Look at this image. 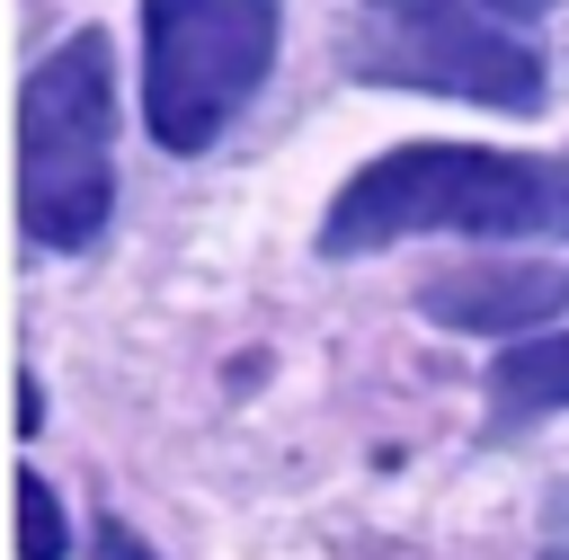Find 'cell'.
Returning <instances> with one entry per match:
<instances>
[{
    "label": "cell",
    "instance_id": "cell-5",
    "mask_svg": "<svg viewBox=\"0 0 569 560\" xmlns=\"http://www.w3.org/2000/svg\"><path fill=\"white\" fill-rule=\"evenodd\" d=\"M418 302L445 329H533L542 311L569 302V276L560 267H525V258H480V267H445Z\"/></svg>",
    "mask_w": 569,
    "mask_h": 560
},
{
    "label": "cell",
    "instance_id": "cell-3",
    "mask_svg": "<svg viewBox=\"0 0 569 560\" xmlns=\"http://www.w3.org/2000/svg\"><path fill=\"white\" fill-rule=\"evenodd\" d=\"M356 80L427 89V98H471V107H542V53L480 0H356L338 36Z\"/></svg>",
    "mask_w": 569,
    "mask_h": 560
},
{
    "label": "cell",
    "instance_id": "cell-9",
    "mask_svg": "<svg viewBox=\"0 0 569 560\" xmlns=\"http://www.w3.org/2000/svg\"><path fill=\"white\" fill-rule=\"evenodd\" d=\"M480 9H507V18H525V9H542V0H480Z\"/></svg>",
    "mask_w": 569,
    "mask_h": 560
},
{
    "label": "cell",
    "instance_id": "cell-1",
    "mask_svg": "<svg viewBox=\"0 0 569 560\" xmlns=\"http://www.w3.org/2000/svg\"><path fill=\"white\" fill-rule=\"evenodd\" d=\"M533 222H560V178L542 160L471 151V142H409V151L365 160L338 187V204L320 222V249L329 258H356V249H382V240H409V231L516 240Z\"/></svg>",
    "mask_w": 569,
    "mask_h": 560
},
{
    "label": "cell",
    "instance_id": "cell-7",
    "mask_svg": "<svg viewBox=\"0 0 569 560\" xmlns=\"http://www.w3.org/2000/svg\"><path fill=\"white\" fill-rule=\"evenodd\" d=\"M62 507H53V489L36 480V471H18V560H62Z\"/></svg>",
    "mask_w": 569,
    "mask_h": 560
},
{
    "label": "cell",
    "instance_id": "cell-8",
    "mask_svg": "<svg viewBox=\"0 0 569 560\" xmlns=\"http://www.w3.org/2000/svg\"><path fill=\"white\" fill-rule=\"evenodd\" d=\"M98 551H107V560H151V551H133V542H124L116 524H107V542H98Z\"/></svg>",
    "mask_w": 569,
    "mask_h": 560
},
{
    "label": "cell",
    "instance_id": "cell-10",
    "mask_svg": "<svg viewBox=\"0 0 569 560\" xmlns=\"http://www.w3.org/2000/svg\"><path fill=\"white\" fill-rule=\"evenodd\" d=\"M551 178H560V222H569V160H560V169H551Z\"/></svg>",
    "mask_w": 569,
    "mask_h": 560
},
{
    "label": "cell",
    "instance_id": "cell-2",
    "mask_svg": "<svg viewBox=\"0 0 569 560\" xmlns=\"http://www.w3.org/2000/svg\"><path fill=\"white\" fill-rule=\"evenodd\" d=\"M116 196V62L107 36L80 27L18 89V222L44 249L98 240Z\"/></svg>",
    "mask_w": 569,
    "mask_h": 560
},
{
    "label": "cell",
    "instance_id": "cell-6",
    "mask_svg": "<svg viewBox=\"0 0 569 560\" xmlns=\"http://www.w3.org/2000/svg\"><path fill=\"white\" fill-rule=\"evenodd\" d=\"M489 409H498V427L542 418V409H569V329H560V338H525V347H507L498 373H489Z\"/></svg>",
    "mask_w": 569,
    "mask_h": 560
},
{
    "label": "cell",
    "instance_id": "cell-4",
    "mask_svg": "<svg viewBox=\"0 0 569 560\" xmlns=\"http://www.w3.org/2000/svg\"><path fill=\"white\" fill-rule=\"evenodd\" d=\"M276 62V0H142V124L204 151Z\"/></svg>",
    "mask_w": 569,
    "mask_h": 560
}]
</instances>
